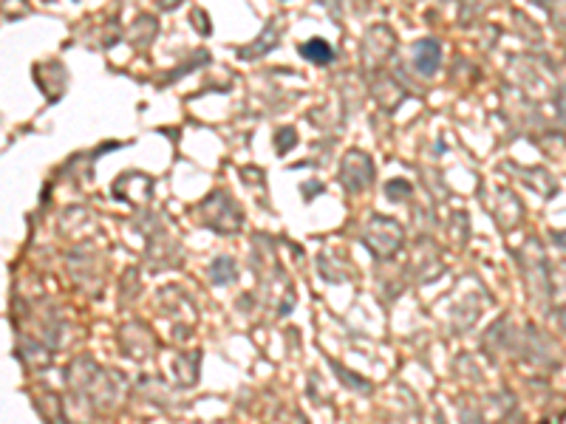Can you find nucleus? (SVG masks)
I'll use <instances>...</instances> for the list:
<instances>
[{"mask_svg":"<svg viewBox=\"0 0 566 424\" xmlns=\"http://www.w3.org/2000/svg\"><path fill=\"white\" fill-rule=\"evenodd\" d=\"M303 54H309V57H314L317 63H326V59H331V48L323 43H309L303 48Z\"/></svg>","mask_w":566,"mask_h":424,"instance_id":"nucleus-1","label":"nucleus"}]
</instances>
